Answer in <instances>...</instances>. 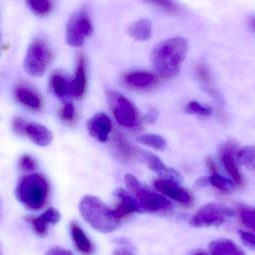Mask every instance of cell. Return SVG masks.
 I'll return each instance as SVG.
<instances>
[{"mask_svg":"<svg viewBox=\"0 0 255 255\" xmlns=\"http://www.w3.org/2000/svg\"><path fill=\"white\" fill-rule=\"evenodd\" d=\"M49 185L43 175L34 173L22 177L15 190L16 199L31 211L43 209L47 203Z\"/></svg>","mask_w":255,"mask_h":255,"instance_id":"3957f363","label":"cell"},{"mask_svg":"<svg viewBox=\"0 0 255 255\" xmlns=\"http://www.w3.org/2000/svg\"><path fill=\"white\" fill-rule=\"evenodd\" d=\"M154 187L162 194L183 205H189L193 202L191 194L185 189L180 187L178 183L175 181L168 179L158 180L154 181Z\"/></svg>","mask_w":255,"mask_h":255,"instance_id":"8fae6325","label":"cell"},{"mask_svg":"<svg viewBox=\"0 0 255 255\" xmlns=\"http://www.w3.org/2000/svg\"><path fill=\"white\" fill-rule=\"evenodd\" d=\"M233 210L224 205L209 203L199 208L190 220V226L194 228L220 226L228 218L233 217Z\"/></svg>","mask_w":255,"mask_h":255,"instance_id":"52a82bcc","label":"cell"},{"mask_svg":"<svg viewBox=\"0 0 255 255\" xmlns=\"http://www.w3.org/2000/svg\"><path fill=\"white\" fill-rule=\"evenodd\" d=\"M233 151V148L231 146H225L224 148H222L220 151V160L223 167L233 180L234 184L241 187L244 185V179L238 169L236 160L234 157Z\"/></svg>","mask_w":255,"mask_h":255,"instance_id":"5bb4252c","label":"cell"},{"mask_svg":"<svg viewBox=\"0 0 255 255\" xmlns=\"http://www.w3.org/2000/svg\"><path fill=\"white\" fill-rule=\"evenodd\" d=\"M186 111L187 113L202 117H208L212 114V110L210 108L202 106L197 102H191L189 103L186 108Z\"/></svg>","mask_w":255,"mask_h":255,"instance_id":"f546056e","label":"cell"},{"mask_svg":"<svg viewBox=\"0 0 255 255\" xmlns=\"http://www.w3.org/2000/svg\"><path fill=\"white\" fill-rule=\"evenodd\" d=\"M138 142L155 150H163L166 146L164 138L157 134H143L137 137Z\"/></svg>","mask_w":255,"mask_h":255,"instance_id":"4316f807","label":"cell"},{"mask_svg":"<svg viewBox=\"0 0 255 255\" xmlns=\"http://www.w3.org/2000/svg\"><path fill=\"white\" fill-rule=\"evenodd\" d=\"M79 211L84 220L97 232L110 233L121 226L122 220L100 198L86 196L81 201Z\"/></svg>","mask_w":255,"mask_h":255,"instance_id":"7a4b0ae2","label":"cell"},{"mask_svg":"<svg viewBox=\"0 0 255 255\" xmlns=\"http://www.w3.org/2000/svg\"><path fill=\"white\" fill-rule=\"evenodd\" d=\"M28 124H27L22 118H16L12 123V127L15 133L18 135H26V128Z\"/></svg>","mask_w":255,"mask_h":255,"instance_id":"d6a6232c","label":"cell"},{"mask_svg":"<svg viewBox=\"0 0 255 255\" xmlns=\"http://www.w3.org/2000/svg\"><path fill=\"white\" fill-rule=\"evenodd\" d=\"M124 80L129 86L137 89H145L155 84L156 76L147 72H133L126 75Z\"/></svg>","mask_w":255,"mask_h":255,"instance_id":"d6986e66","label":"cell"},{"mask_svg":"<svg viewBox=\"0 0 255 255\" xmlns=\"http://www.w3.org/2000/svg\"><path fill=\"white\" fill-rule=\"evenodd\" d=\"M115 145L117 151L124 160H128L133 157H138L139 150L132 146L131 144L123 135L118 133L115 136Z\"/></svg>","mask_w":255,"mask_h":255,"instance_id":"7402d4cb","label":"cell"},{"mask_svg":"<svg viewBox=\"0 0 255 255\" xmlns=\"http://www.w3.org/2000/svg\"><path fill=\"white\" fill-rule=\"evenodd\" d=\"M146 4H150L156 8L169 15H178L180 13V7L175 0H142Z\"/></svg>","mask_w":255,"mask_h":255,"instance_id":"484cf974","label":"cell"},{"mask_svg":"<svg viewBox=\"0 0 255 255\" xmlns=\"http://www.w3.org/2000/svg\"><path fill=\"white\" fill-rule=\"evenodd\" d=\"M107 97L114 115L121 126L128 128L137 127L139 124L137 112L128 99L114 91H108Z\"/></svg>","mask_w":255,"mask_h":255,"instance_id":"ba28073f","label":"cell"},{"mask_svg":"<svg viewBox=\"0 0 255 255\" xmlns=\"http://www.w3.org/2000/svg\"><path fill=\"white\" fill-rule=\"evenodd\" d=\"M51 86L55 95L59 98H64L71 90L67 79L61 73H54L51 78Z\"/></svg>","mask_w":255,"mask_h":255,"instance_id":"603a6c76","label":"cell"},{"mask_svg":"<svg viewBox=\"0 0 255 255\" xmlns=\"http://www.w3.org/2000/svg\"><path fill=\"white\" fill-rule=\"evenodd\" d=\"M249 26L251 28L252 31L255 32V16H252V17L250 18V20H249Z\"/></svg>","mask_w":255,"mask_h":255,"instance_id":"f35d334b","label":"cell"},{"mask_svg":"<svg viewBox=\"0 0 255 255\" xmlns=\"http://www.w3.org/2000/svg\"><path fill=\"white\" fill-rule=\"evenodd\" d=\"M208 249L211 255H246L234 241L226 238L213 241Z\"/></svg>","mask_w":255,"mask_h":255,"instance_id":"e0dca14e","label":"cell"},{"mask_svg":"<svg viewBox=\"0 0 255 255\" xmlns=\"http://www.w3.org/2000/svg\"><path fill=\"white\" fill-rule=\"evenodd\" d=\"M188 51V43L182 37H172L157 43L151 52V63L156 73L164 79L179 73Z\"/></svg>","mask_w":255,"mask_h":255,"instance_id":"6da1fadb","label":"cell"},{"mask_svg":"<svg viewBox=\"0 0 255 255\" xmlns=\"http://www.w3.org/2000/svg\"><path fill=\"white\" fill-rule=\"evenodd\" d=\"M114 196L119 200V205L115 208V212L121 220L132 213H146L139 201L124 189H116Z\"/></svg>","mask_w":255,"mask_h":255,"instance_id":"30bf717a","label":"cell"},{"mask_svg":"<svg viewBox=\"0 0 255 255\" xmlns=\"http://www.w3.org/2000/svg\"><path fill=\"white\" fill-rule=\"evenodd\" d=\"M238 160L244 166L255 172V146H247L238 153Z\"/></svg>","mask_w":255,"mask_h":255,"instance_id":"83f0119b","label":"cell"},{"mask_svg":"<svg viewBox=\"0 0 255 255\" xmlns=\"http://www.w3.org/2000/svg\"><path fill=\"white\" fill-rule=\"evenodd\" d=\"M157 115H158V114H157L156 109H154V108L150 107L148 109L146 115H145V120H146L147 122L151 124V123L155 122L157 117H158Z\"/></svg>","mask_w":255,"mask_h":255,"instance_id":"8d00e7d4","label":"cell"},{"mask_svg":"<svg viewBox=\"0 0 255 255\" xmlns=\"http://www.w3.org/2000/svg\"><path fill=\"white\" fill-rule=\"evenodd\" d=\"M88 128L91 136L102 142H106L112 130V123L110 118L100 113L94 115L88 122Z\"/></svg>","mask_w":255,"mask_h":255,"instance_id":"4fadbf2b","label":"cell"},{"mask_svg":"<svg viewBox=\"0 0 255 255\" xmlns=\"http://www.w3.org/2000/svg\"><path fill=\"white\" fill-rule=\"evenodd\" d=\"M113 255H135L134 253L130 250L128 246L119 247L114 251Z\"/></svg>","mask_w":255,"mask_h":255,"instance_id":"74e56055","label":"cell"},{"mask_svg":"<svg viewBox=\"0 0 255 255\" xmlns=\"http://www.w3.org/2000/svg\"><path fill=\"white\" fill-rule=\"evenodd\" d=\"M138 157H139L142 161L145 162L153 172L158 174L159 175L163 177L166 179L171 180V181L178 183L181 180V175L178 171L166 167L161 160L152 153L139 151Z\"/></svg>","mask_w":255,"mask_h":255,"instance_id":"7c38bea8","label":"cell"},{"mask_svg":"<svg viewBox=\"0 0 255 255\" xmlns=\"http://www.w3.org/2000/svg\"><path fill=\"white\" fill-rule=\"evenodd\" d=\"M129 35L138 41H146L152 34V25L148 19H141L133 22L128 29Z\"/></svg>","mask_w":255,"mask_h":255,"instance_id":"44dd1931","label":"cell"},{"mask_svg":"<svg viewBox=\"0 0 255 255\" xmlns=\"http://www.w3.org/2000/svg\"><path fill=\"white\" fill-rule=\"evenodd\" d=\"M211 176L208 178V182L213 186V187L217 188L220 191L223 193H229L232 191L234 188L235 184L232 183L230 180L227 179L225 177L222 176L217 172V169L211 171Z\"/></svg>","mask_w":255,"mask_h":255,"instance_id":"d4e9b609","label":"cell"},{"mask_svg":"<svg viewBox=\"0 0 255 255\" xmlns=\"http://www.w3.org/2000/svg\"><path fill=\"white\" fill-rule=\"evenodd\" d=\"M45 255H74L70 250L59 247H52L46 252Z\"/></svg>","mask_w":255,"mask_h":255,"instance_id":"d590c367","label":"cell"},{"mask_svg":"<svg viewBox=\"0 0 255 255\" xmlns=\"http://www.w3.org/2000/svg\"><path fill=\"white\" fill-rule=\"evenodd\" d=\"M19 166L22 170L27 172H31L37 169V163L31 156L23 154L19 158Z\"/></svg>","mask_w":255,"mask_h":255,"instance_id":"4dcf8cb0","label":"cell"},{"mask_svg":"<svg viewBox=\"0 0 255 255\" xmlns=\"http://www.w3.org/2000/svg\"><path fill=\"white\" fill-rule=\"evenodd\" d=\"M241 223L255 232V209L253 208H241L239 211Z\"/></svg>","mask_w":255,"mask_h":255,"instance_id":"f1b7e54d","label":"cell"},{"mask_svg":"<svg viewBox=\"0 0 255 255\" xmlns=\"http://www.w3.org/2000/svg\"><path fill=\"white\" fill-rule=\"evenodd\" d=\"M30 10L39 16H44L51 13L54 7L52 0H25Z\"/></svg>","mask_w":255,"mask_h":255,"instance_id":"cb8c5ba5","label":"cell"},{"mask_svg":"<svg viewBox=\"0 0 255 255\" xmlns=\"http://www.w3.org/2000/svg\"><path fill=\"white\" fill-rule=\"evenodd\" d=\"M86 88V63L83 54L78 57L76 74L71 85V93L76 98L83 97Z\"/></svg>","mask_w":255,"mask_h":255,"instance_id":"2e32d148","label":"cell"},{"mask_svg":"<svg viewBox=\"0 0 255 255\" xmlns=\"http://www.w3.org/2000/svg\"><path fill=\"white\" fill-rule=\"evenodd\" d=\"M26 135L34 143L40 146L49 145L53 139L52 131L44 126L37 124H28Z\"/></svg>","mask_w":255,"mask_h":255,"instance_id":"ac0fdd59","label":"cell"},{"mask_svg":"<svg viewBox=\"0 0 255 255\" xmlns=\"http://www.w3.org/2000/svg\"><path fill=\"white\" fill-rule=\"evenodd\" d=\"M94 32L89 13L82 7L72 13L66 25V41L72 47H79Z\"/></svg>","mask_w":255,"mask_h":255,"instance_id":"8992f818","label":"cell"},{"mask_svg":"<svg viewBox=\"0 0 255 255\" xmlns=\"http://www.w3.org/2000/svg\"><path fill=\"white\" fill-rule=\"evenodd\" d=\"M126 186L130 193L139 201L145 212L169 211L172 208L170 201L142 185L134 176L127 174L124 177Z\"/></svg>","mask_w":255,"mask_h":255,"instance_id":"5b68a950","label":"cell"},{"mask_svg":"<svg viewBox=\"0 0 255 255\" xmlns=\"http://www.w3.org/2000/svg\"><path fill=\"white\" fill-rule=\"evenodd\" d=\"M53 58L49 43L41 37L34 39L27 49L24 59V69L30 76L41 77Z\"/></svg>","mask_w":255,"mask_h":255,"instance_id":"277c9868","label":"cell"},{"mask_svg":"<svg viewBox=\"0 0 255 255\" xmlns=\"http://www.w3.org/2000/svg\"><path fill=\"white\" fill-rule=\"evenodd\" d=\"M61 214L55 208H50L37 217L27 216L25 220L31 225L33 232L37 236L46 237L49 232V226H55L61 220Z\"/></svg>","mask_w":255,"mask_h":255,"instance_id":"9c48e42d","label":"cell"},{"mask_svg":"<svg viewBox=\"0 0 255 255\" xmlns=\"http://www.w3.org/2000/svg\"><path fill=\"white\" fill-rule=\"evenodd\" d=\"M70 229L72 239L78 251L84 255L94 254V245L79 225L76 222L72 221Z\"/></svg>","mask_w":255,"mask_h":255,"instance_id":"9a60e30c","label":"cell"},{"mask_svg":"<svg viewBox=\"0 0 255 255\" xmlns=\"http://www.w3.org/2000/svg\"><path fill=\"white\" fill-rule=\"evenodd\" d=\"M240 238L249 248L255 250V235L247 232H240Z\"/></svg>","mask_w":255,"mask_h":255,"instance_id":"e575fe53","label":"cell"},{"mask_svg":"<svg viewBox=\"0 0 255 255\" xmlns=\"http://www.w3.org/2000/svg\"><path fill=\"white\" fill-rule=\"evenodd\" d=\"M196 75L199 81L205 85H208L211 80V73L209 68L204 64H200L196 67Z\"/></svg>","mask_w":255,"mask_h":255,"instance_id":"1f68e13d","label":"cell"},{"mask_svg":"<svg viewBox=\"0 0 255 255\" xmlns=\"http://www.w3.org/2000/svg\"><path fill=\"white\" fill-rule=\"evenodd\" d=\"M192 255H209L207 254L206 253H205V252L203 251H198L196 252V253H193Z\"/></svg>","mask_w":255,"mask_h":255,"instance_id":"ab89813d","label":"cell"},{"mask_svg":"<svg viewBox=\"0 0 255 255\" xmlns=\"http://www.w3.org/2000/svg\"><path fill=\"white\" fill-rule=\"evenodd\" d=\"M15 98L21 104L33 110L37 111L41 108L40 97L34 91L25 87H17L14 91Z\"/></svg>","mask_w":255,"mask_h":255,"instance_id":"ffe728a7","label":"cell"},{"mask_svg":"<svg viewBox=\"0 0 255 255\" xmlns=\"http://www.w3.org/2000/svg\"><path fill=\"white\" fill-rule=\"evenodd\" d=\"M74 107L73 105L71 103H67L61 109L60 116H61V119L65 122H72L74 118Z\"/></svg>","mask_w":255,"mask_h":255,"instance_id":"836d02e7","label":"cell"}]
</instances>
